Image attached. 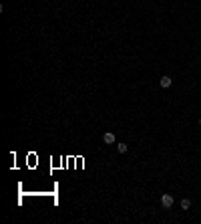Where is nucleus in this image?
<instances>
[{
	"mask_svg": "<svg viewBox=\"0 0 201 224\" xmlns=\"http://www.w3.org/2000/svg\"><path fill=\"white\" fill-rule=\"evenodd\" d=\"M161 206H163V208H171V206H173V196H171V194H163V196H161Z\"/></svg>",
	"mask_w": 201,
	"mask_h": 224,
	"instance_id": "nucleus-1",
	"label": "nucleus"
},
{
	"mask_svg": "<svg viewBox=\"0 0 201 224\" xmlns=\"http://www.w3.org/2000/svg\"><path fill=\"white\" fill-rule=\"evenodd\" d=\"M103 141H105L107 145H111V144H115L117 141V137H115V133H111V131H107L105 135H103Z\"/></svg>",
	"mask_w": 201,
	"mask_h": 224,
	"instance_id": "nucleus-2",
	"label": "nucleus"
},
{
	"mask_svg": "<svg viewBox=\"0 0 201 224\" xmlns=\"http://www.w3.org/2000/svg\"><path fill=\"white\" fill-rule=\"evenodd\" d=\"M159 83H161V87H163V89H167V87H171L173 79H171L169 75H163V77H161V81H159Z\"/></svg>",
	"mask_w": 201,
	"mask_h": 224,
	"instance_id": "nucleus-3",
	"label": "nucleus"
},
{
	"mask_svg": "<svg viewBox=\"0 0 201 224\" xmlns=\"http://www.w3.org/2000/svg\"><path fill=\"white\" fill-rule=\"evenodd\" d=\"M191 208V200L189 198H183L181 200V210H189Z\"/></svg>",
	"mask_w": 201,
	"mask_h": 224,
	"instance_id": "nucleus-4",
	"label": "nucleus"
},
{
	"mask_svg": "<svg viewBox=\"0 0 201 224\" xmlns=\"http://www.w3.org/2000/svg\"><path fill=\"white\" fill-rule=\"evenodd\" d=\"M127 149H129V145H127V144H117V152L119 153H127Z\"/></svg>",
	"mask_w": 201,
	"mask_h": 224,
	"instance_id": "nucleus-5",
	"label": "nucleus"
},
{
	"mask_svg": "<svg viewBox=\"0 0 201 224\" xmlns=\"http://www.w3.org/2000/svg\"><path fill=\"white\" fill-rule=\"evenodd\" d=\"M199 125H201V119H199Z\"/></svg>",
	"mask_w": 201,
	"mask_h": 224,
	"instance_id": "nucleus-6",
	"label": "nucleus"
}]
</instances>
